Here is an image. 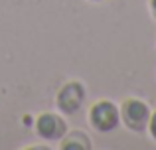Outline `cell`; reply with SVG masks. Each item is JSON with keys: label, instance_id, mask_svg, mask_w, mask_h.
<instances>
[{"label": "cell", "instance_id": "7a4b0ae2", "mask_svg": "<svg viewBox=\"0 0 156 150\" xmlns=\"http://www.w3.org/2000/svg\"><path fill=\"white\" fill-rule=\"evenodd\" d=\"M89 123L99 132H111L121 124V113L119 107L109 99H101L89 111Z\"/></svg>", "mask_w": 156, "mask_h": 150}, {"label": "cell", "instance_id": "3957f363", "mask_svg": "<svg viewBox=\"0 0 156 150\" xmlns=\"http://www.w3.org/2000/svg\"><path fill=\"white\" fill-rule=\"evenodd\" d=\"M85 87L83 83L79 81H69L65 83L63 87L57 91V97H55V103H57V109H59L63 115H75L85 103Z\"/></svg>", "mask_w": 156, "mask_h": 150}, {"label": "cell", "instance_id": "5b68a950", "mask_svg": "<svg viewBox=\"0 0 156 150\" xmlns=\"http://www.w3.org/2000/svg\"><path fill=\"white\" fill-rule=\"evenodd\" d=\"M91 146L93 144L89 140V136L81 131L65 132L59 142V148H63V150H91Z\"/></svg>", "mask_w": 156, "mask_h": 150}, {"label": "cell", "instance_id": "277c9868", "mask_svg": "<svg viewBox=\"0 0 156 150\" xmlns=\"http://www.w3.org/2000/svg\"><path fill=\"white\" fill-rule=\"evenodd\" d=\"M36 132L44 140H61L67 132V123L55 113H42L36 119Z\"/></svg>", "mask_w": 156, "mask_h": 150}, {"label": "cell", "instance_id": "ba28073f", "mask_svg": "<svg viewBox=\"0 0 156 150\" xmlns=\"http://www.w3.org/2000/svg\"><path fill=\"white\" fill-rule=\"evenodd\" d=\"M89 2H103V0H89Z\"/></svg>", "mask_w": 156, "mask_h": 150}, {"label": "cell", "instance_id": "6da1fadb", "mask_svg": "<svg viewBox=\"0 0 156 150\" xmlns=\"http://www.w3.org/2000/svg\"><path fill=\"white\" fill-rule=\"evenodd\" d=\"M119 113H121V120L125 123V127L133 132H142L146 131L150 120V107L140 99H126L122 101V105L119 107Z\"/></svg>", "mask_w": 156, "mask_h": 150}, {"label": "cell", "instance_id": "52a82bcc", "mask_svg": "<svg viewBox=\"0 0 156 150\" xmlns=\"http://www.w3.org/2000/svg\"><path fill=\"white\" fill-rule=\"evenodd\" d=\"M148 6H150V12H152V16L156 20V0H148Z\"/></svg>", "mask_w": 156, "mask_h": 150}, {"label": "cell", "instance_id": "8992f818", "mask_svg": "<svg viewBox=\"0 0 156 150\" xmlns=\"http://www.w3.org/2000/svg\"><path fill=\"white\" fill-rule=\"evenodd\" d=\"M148 132H150V136L156 140V111L154 113H150V120H148Z\"/></svg>", "mask_w": 156, "mask_h": 150}]
</instances>
